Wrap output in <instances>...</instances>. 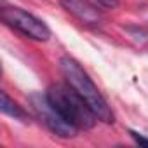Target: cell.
<instances>
[{
  "label": "cell",
  "instance_id": "1",
  "mask_svg": "<svg viewBox=\"0 0 148 148\" xmlns=\"http://www.w3.org/2000/svg\"><path fill=\"white\" fill-rule=\"evenodd\" d=\"M59 66H61V71L66 79V84L75 89L79 92V96L91 106V110L94 112L98 120H101L105 124H113L115 115H113L108 101L99 92V89L96 87V84L89 77V73L79 64V61H75L70 56H63L59 59Z\"/></svg>",
  "mask_w": 148,
  "mask_h": 148
},
{
  "label": "cell",
  "instance_id": "2",
  "mask_svg": "<svg viewBox=\"0 0 148 148\" xmlns=\"http://www.w3.org/2000/svg\"><path fill=\"white\" fill-rule=\"evenodd\" d=\"M45 94L54 108L79 131H87L96 125L98 117L73 87L64 84H52Z\"/></svg>",
  "mask_w": 148,
  "mask_h": 148
},
{
  "label": "cell",
  "instance_id": "3",
  "mask_svg": "<svg viewBox=\"0 0 148 148\" xmlns=\"http://www.w3.org/2000/svg\"><path fill=\"white\" fill-rule=\"evenodd\" d=\"M30 103L33 106V112L35 115L42 120V124L52 132L56 134L58 138H64V139H70V138H75L79 129L70 124L56 108L54 105L49 101L47 94H42V92H33L30 94Z\"/></svg>",
  "mask_w": 148,
  "mask_h": 148
},
{
  "label": "cell",
  "instance_id": "4",
  "mask_svg": "<svg viewBox=\"0 0 148 148\" xmlns=\"http://www.w3.org/2000/svg\"><path fill=\"white\" fill-rule=\"evenodd\" d=\"M0 18H2V21L9 28L19 32L21 35L28 37L32 40L45 42L51 37L49 26L42 19H38L37 16L26 12L21 7H2V11H0Z\"/></svg>",
  "mask_w": 148,
  "mask_h": 148
},
{
  "label": "cell",
  "instance_id": "5",
  "mask_svg": "<svg viewBox=\"0 0 148 148\" xmlns=\"http://www.w3.org/2000/svg\"><path fill=\"white\" fill-rule=\"evenodd\" d=\"M59 4L66 12H70L84 25L96 26L101 23V11L89 0H59Z\"/></svg>",
  "mask_w": 148,
  "mask_h": 148
},
{
  "label": "cell",
  "instance_id": "6",
  "mask_svg": "<svg viewBox=\"0 0 148 148\" xmlns=\"http://www.w3.org/2000/svg\"><path fill=\"white\" fill-rule=\"evenodd\" d=\"M0 108H2V112L12 119H18V120H26L28 119V113L16 103L9 98L7 92H2V105H0Z\"/></svg>",
  "mask_w": 148,
  "mask_h": 148
},
{
  "label": "cell",
  "instance_id": "7",
  "mask_svg": "<svg viewBox=\"0 0 148 148\" xmlns=\"http://www.w3.org/2000/svg\"><path fill=\"white\" fill-rule=\"evenodd\" d=\"M99 9H117L120 5L119 0H94Z\"/></svg>",
  "mask_w": 148,
  "mask_h": 148
},
{
  "label": "cell",
  "instance_id": "8",
  "mask_svg": "<svg viewBox=\"0 0 148 148\" xmlns=\"http://www.w3.org/2000/svg\"><path fill=\"white\" fill-rule=\"evenodd\" d=\"M129 134H131V138L134 139L136 145H139V146H148V138L141 136L139 132H136V131H132V129H129Z\"/></svg>",
  "mask_w": 148,
  "mask_h": 148
}]
</instances>
